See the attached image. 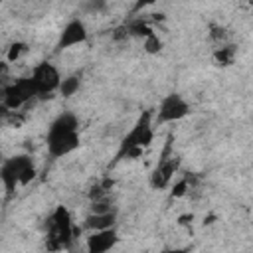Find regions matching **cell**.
Listing matches in <instances>:
<instances>
[{
  "mask_svg": "<svg viewBox=\"0 0 253 253\" xmlns=\"http://www.w3.org/2000/svg\"><path fill=\"white\" fill-rule=\"evenodd\" d=\"M79 87H81V75L73 73V75H67V77L61 79L57 91H59L63 97H73V95L79 91Z\"/></svg>",
  "mask_w": 253,
  "mask_h": 253,
  "instance_id": "obj_13",
  "label": "cell"
},
{
  "mask_svg": "<svg viewBox=\"0 0 253 253\" xmlns=\"http://www.w3.org/2000/svg\"><path fill=\"white\" fill-rule=\"evenodd\" d=\"M85 42H87V28L79 18H75V20H69L63 26V30L59 32L55 51H63V49H69V47L85 43Z\"/></svg>",
  "mask_w": 253,
  "mask_h": 253,
  "instance_id": "obj_8",
  "label": "cell"
},
{
  "mask_svg": "<svg viewBox=\"0 0 253 253\" xmlns=\"http://www.w3.org/2000/svg\"><path fill=\"white\" fill-rule=\"evenodd\" d=\"M117 221V210H107V211H91L85 217V227L95 231V229H107V227H115Z\"/></svg>",
  "mask_w": 253,
  "mask_h": 253,
  "instance_id": "obj_11",
  "label": "cell"
},
{
  "mask_svg": "<svg viewBox=\"0 0 253 253\" xmlns=\"http://www.w3.org/2000/svg\"><path fill=\"white\" fill-rule=\"evenodd\" d=\"M36 178V166L28 154H14L0 166V182L12 196L18 186H26Z\"/></svg>",
  "mask_w": 253,
  "mask_h": 253,
  "instance_id": "obj_3",
  "label": "cell"
},
{
  "mask_svg": "<svg viewBox=\"0 0 253 253\" xmlns=\"http://www.w3.org/2000/svg\"><path fill=\"white\" fill-rule=\"evenodd\" d=\"M34 87H36V93L38 97L45 99V97H51L57 89H59V83H61V75L57 71V67L49 61H42L38 63L34 69H32V75H30Z\"/></svg>",
  "mask_w": 253,
  "mask_h": 253,
  "instance_id": "obj_5",
  "label": "cell"
},
{
  "mask_svg": "<svg viewBox=\"0 0 253 253\" xmlns=\"http://www.w3.org/2000/svg\"><path fill=\"white\" fill-rule=\"evenodd\" d=\"M79 142H81V138H79L77 117L69 111L57 115L47 128V136H45L47 154L51 158H63V156L71 154L73 150H77Z\"/></svg>",
  "mask_w": 253,
  "mask_h": 253,
  "instance_id": "obj_1",
  "label": "cell"
},
{
  "mask_svg": "<svg viewBox=\"0 0 253 253\" xmlns=\"http://www.w3.org/2000/svg\"><path fill=\"white\" fill-rule=\"evenodd\" d=\"M235 55H237V47L233 43H225V45H219L215 51H213V59L217 65H231L235 61Z\"/></svg>",
  "mask_w": 253,
  "mask_h": 253,
  "instance_id": "obj_12",
  "label": "cell"
},
{
  "mask_svg": "<svg viewBox=\"0 0 253 253\" xmlns=\"http://www.w3.org/2000/svg\"><path fill=\"white\" fill-rule=\"evenodd\" d=\"M144 40V51L146 53H158L160 49H162V40L158 38V34L156 32H150L146 38H142Z\"/></svg>",
  "mask_w": 253,
  "mask_h": 253,
  "instance_id": "obj_15",
  "label": "cell"
},
{
  "mask_svg": "<svg viewBox=\"0 0 253 253\" xmlns=\"http://www.w3.org/2000/svg\"><path fill=\"white\" fill-rule=\"evenodd\" d=\"M105 6H107V0H85L87 12H101Z\"/></svg>",
  "mask_w": 253,
  "mask_h": 253,
  "instance_id": "obj_18",
  "label": "cell"
},
{
  "mask_svg": "<svg viewBox=\"0 0 253 253\" xmlns=\"http://www.w3.org/2000/svg\"><path fill=\"white\" fill-rule=\"evenodd\" d=\"M213 32H211V38L213 40H223L225 38V34H223V28H211Z\"/></svg>",
  "mask_w": 253,
  "mask_h": 253,
  "instance_id": "obj_20",
  "label": "cell"
},
{
  "mask_svg": "<svg viewBox=\"0 0 253 253\" xmlns=\"http://www.w3.org/2000/svg\"><path fill=\"white\" fill-rule=\"evenodd\" d=\"M158 0H136L134 2V12H138V10H142V8H148V6H152V4H156Z\"/></svg>",
  "mask_w": 253,
  "mask_h": 253,
  "instance_id": "obj_19",
  "label": "cell"
},
{
  "mask_svg": "<svg viewBox=\"0 0 253 253\" xmlns=\"http://www.w3.org/2000/svg\"><path fill=\"white\" fill-rule=\"evenodd\" d=\"M38 93H36V87H34L32 79L30 77H24V79H18V81L10 83L4 89V105L8 109H20L22 105H26Z\"/></svg>",
  "mask_w": 253,
  "mask_h": 253,
  "instance_id": "obj_7",
  "label": "cell"
},
{
  "mask_svg": "<svg viewBox=\"0 0 253 253\" xmlns=\"http://www.w3.org/2000/svg\"><path fill=\"white\" fill-rule=\"evenodd\" d=\"M73 239V219L65 206H57L51 213L47 247L49 249H65Z\"/></svg>",
  "mask_w": 253,
  "mask_h": 253,
  "instance_id": "obj_4",
  "label": "cell"
},
{
  "mask_svg": "<svg viewBox=\"0 0 253 253\" xmlns=\"http://www.w3.org/2000/svg\"><path fill=\"white\" fill-rule=\"evenodd\" d=\"M176 168H178V158H174V156L162 158V160L154 166V170H152V174H150V186H152L154 190L166 188V186L170 184V180H172Z\"/></svg>",
  "mask_w": 253,
  "mask_h": 253,
  "instance_id": "obj_10",
  "label": "cell"
},
{
  "mask_svg": "<svg viewBox=\"0 0 253 253\" xmlns=\"http://www.w3.org/2000/svg\"><path fill=\"white\" fill-rule=\"evenodd\" d=\"M188 113H190L188 101L180 93H170L160 101L156 119L158 123H176V121H182Z\"/></svg>",
  "mask_w": 253,
  "mask_h": 253,
  "instance_id": "obj_6",
  "label": "cell"
},
{
  "mask_svg": "<svg viewBox=\"0 0 253 253\" xmlns=\"http://www.w3.org/2000/svg\"><path fill=\"white\" fill-rule=\"evenodd\" d=\"M28 51V45L24 43V42H14L12 45H10V49H8V61H16V59H20V55L22 53H26Z\"/></svg>",
  "mask_w": 253,
  "mask_h": 253,
  "instance_id": "obj_16",
  "label": "cell"
},
{
  "mask_svg": "<svg viewBox=\"0 0 253 253\" xmlns=\"http://www.w3.org/2000/svg\"><path fill=\"white\" fill-rule=\"evenodd\" d=\"M188 190H190V182H188V178H182V180H178V182L174 184V188H172V196H174V198H182Z\"/></svg>",
  "mask_w": 253,
  "mask_h": 253,
  "instance_id": "obj_17",
  "label": "cell"
},
{
  "mask_svg": "<svg viewBox=\"0 0 253 253\" xmlns=\"http://www.w3.org/2000/svg\"><path fill=\"white\" fill-rule=\"evenodd\" d=\"M125 30H126L128 36H136V38H146V36L152 32V28H150L146 22H142V20L130 22L128 26H125Z\"/></svg>",
  "mask_w": 253,
  "mask_h": 253,
  "instance_id": "obj_14",
  "label": "cell"
},
{
  "mask_svg": "<svg viewBox=\"0 0 253 253\" xmlns=\"http://www.w3.org/2000/svg\"><path fill=\"white\" fill-rule=\"evenodd\" d=\"M154 140V126H152V111H142L138 115V119L134 121V125L130 126V130L123 136L119 152H117V160L123 158H136L138 154H142L144 148H148Z\"/></svg>",
  "mask_w": 253,
  "mask_h": 253,
  "instance_id": "obj_2",
  "label": "cell"
},
{
  "mask_svg": "<svg viewBox=\"0 0 253 253\" xmlns=\"http://www.w3.org/2000/svg\"><path fill=\"white\" fill-rule=\"evenodd\" d=\"M117 243H119V235H117L115 227H107V229L91 231L85 247L89 253H105V251H111Z\"/></svg>",
  "mask_w": 253,
  "mask_h": 253,
  "instance_id": "obj_9",
  "label": "cell"
}]
</instances>
